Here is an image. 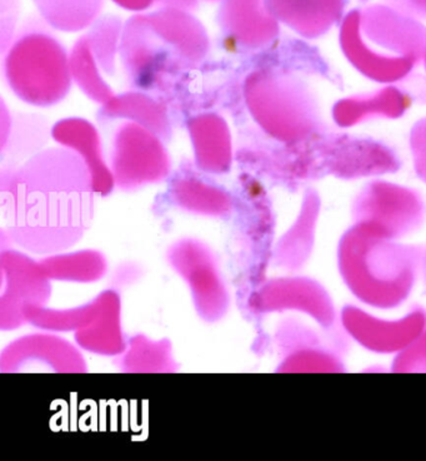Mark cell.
I'll return each instance as SVG.
<instances>
[{"instance_id":"8992f818","label":"cell","mask_w":426,"mask_h":461,"mask_svg":"<svg viewBox=\"0 0 426 461\" xmlns=\"http://www.w3.org/2000/svg\"><path fill=\"white\" fill-rule=\"evenodd\" d=\"M123 28L120 15H101L85 29L70 50L73 82L94 104H107L115 95L107 77H114L117 73Z\"/></svg>"},{"instance_id":"ac0fdd59","label":"cell","mask_w":426,"mask_h":461,"mask_svg":"<svg viewBox=\"0 0 426 461\" xmlns=\"http://www.w3.org/2000/svg\"><path fill=\"white\" fill-rule=\"evenodd\" d=\"M2 110H0V147L4 146L11 133L13 123V113L6 107L5 102L2 101Z\"/></svg>"},{"instance_id":"7a4b0ae2","label":"cell","mask_w":426,"mask_h":461,"mask_svg":"<svg viewBox=\"0 0 426 461\" xmlns=\"http://www.w3.org/2000/svg\"><path fill=\"white\" fill-rule=\"evenodd\" d=\"M209 53V34L193 12L159 6L137 13L124 23L120 57L133 89L171 91Z\"/></svg>"},{"instance_id":"3957f363","label":"cell","mask_w":426,"mask_h":461,"mask_svg":"<svg viewBox=\"0 0 426 461\" xmlns=\"http://www.w3.org/2000/svg\"><path fill=\"white\" fill-rule=\"evenodd\" d=\"M339 28L342 53L371 81L402 83L425 59V25L393 6H358L345 14Z\"/></svg>"},{"instance_id":"2e32d148","label":"cell","mask_w":426,"mask_h":461,"mask_svg":"<svg viewBox=\"0 0 426 461\" xmlns=\"http://www.w3.org/2000/svg\"><path fill=\"white\" fill-rule=\"evenodd\" d=\"M19 6L21 0H2V53L8 50L17 34Z\"/></svg>"},{"instance_id":"52a82bcc","label":"cell","mask_w":426,"mask_h":461,"mask_svg":"<svg viewBox=\"0 0 426 461\" xmlns=\"http://www.w3.org/2000/svg\"><path fill=\"white\" fill-rule=\"evenodd\" d=\"M165 143L148 128L120 122L109 140V162L121 187H139L164 178L172 166Z\"/></svg>"},{"instance_id":"ba28073f","label":"cell","mask_w":426,"mask_h":461,"mask_svg":"<svg viewBox=\"0 0 426 461\" xmlns=\"http://www.w3.org/2000/svg\"><path fill=\"white\" fill-rule=\"evenodd\" d=\"M220 37L230 47L261 52L280 38V23L265 0H222L216 14Z\"/></svg>"},{"instance_id":"9c48e42d","label":"cell","mask_w":426,"mask_h":461,"mask_svg":"<svg viewBox=\"0 0 426 461\" xmlns=\"http://www.w3.org/2000/svg\"><path fill=\"white\" fill-rule=\"evenodd\" d=\"M351 0H265L279 23L306 40H318L341 25Z\"/></svg>"},{"instance_id":"277c9868","label":"cell","mask_w":426,"mask_h":461,"mask_svg":"<svg viewBox=\"0 0 426 461\" xmlns=\"http://www.w3.org/2000/svg\"><path fill=\"white\" fill-rule=\"evenodd\" d=\"M265 58L245 76L242 95L253 120L265 136L297 144L324 133L319 102L310 86L285 63L280 38L262 50Z\"/></svg>"},{"instance_id":"44dd1931","label":"cell","mask_w":426,"mask_h":461,"mask_svg":"<svg viewBox=\"0 0 426 461\" xmlns=\"http://www.w3.org/2000/svg\"><path fill=\"white\" fill-rule=\"evenodd\" d=\"M402 12L426 21V0H403Z\"/></svg>"},{"instance_id":"7402d4cb","label":"cell","mask_w":426,"mask_h":461,"mask_svg":"<svg viewBox=\"0 0 426 461\" xmlns=\"http://www.w3.org/2000/svg\"><path fill=\"white\" fill-rule=\"evenodd\" d=\"M424 63H425V68H426V57H425V59H424Z\"/></svg>"},{"instance_id":"8fae6325","label":"cell","mask_w":426,"mask_h":461,"mask_svg":"<svg viewBox=\"0 0 426 461\" xmlns=\"http://www.w3.org/2000/svg\"><path fill=\"white\" fill-rule=\"evenodd\" d=\"M185 126L198 167L207 172H226L233 161V139L223 115L201 112L189 117Z\"/></svg>"},{"instance_id":"4fadbf2b","label":"cell","mask_w":426,"mask_h":461,"mask_svg":"<svg viewBox=\"0 0 426 461\" xmlns=\"http://www.w3.org/2000/svg\"><path fill=\"white\" fill-rule=\"evenodd\" d=\"M412 104L409 93L399 86H387L370 95L342 98L333 108V118L341 127H354L373 118H400Z\"/></svg>"},{"instance_id":"5b68a950","label":"cell","mask_w":426,"mask_h":461,"mask_svg":"<svg viewBox=\"0 0 426 461\" xmlns=\"http://www.w3.org/2000/svg\"><path fill=\"white\" fill-rule=\"evenodd\" d=\"M43 18L31 15L3 53L5 85L15 97L33 107L59 104L73 86L69 52Z\"/></svg>"},{"instance_id":"d6986e66","label":"cell","mask_w":426,"mask_h":461,"mask_svg":"<svg viewBox=\"0 0 426 461\" xmlns=\"http://www.w3.org/2000/svg\"><path fill=\"white\" fill-rule=\"evenodd\" d=\"M126 11L142 13L155 5V0H111Z\"/></svg>"},{"instance_id":"7c38bea8","label":"cell","mask_w":426,"mask_h":461,"mask_svg":"<svg viewBox=\"0 0 426 461\" xmlns=\"http://www.w3.org/2000/svg\"><path fill=\"white\" fill-rule=\"evenodd\" d=\"M97 118L102 123L133 122L158 134L164 142L172 140L173 122L168 107L139 89L115 95L107 104L101 105Z\"/></svg>"},{"instance_id":"6da1fadb","label":"cell","mask_w":426,"mask_h":461,"mask_svg":"<svg viewBox=\"0 0 426 461\" xmlns=\"http://www.w3.org/2000/svg\"><path fill=\"white\" fill-rule=\"evenodd\" d=\"M12 235L35 249L75 242L93 213V177L73 150L49 147L18 167L3 166Z\"/></svg>"},{"instance_id":"5bb4252c","label":"cell","mask_w":426,"mask_h":461,"mask_svg":"<svg viewBox=\"0 0 426 461\" xmlns=\"http://www.w3.org/2000/svg\"><path fill=\"white\" fill-rule=\"evenodd\" d=\"M53 127L44 115L15 112L8 140L2 146L3 166L18 167L22 163L47 149L53 137Z\"/></svg>"},{"instance_id":"9a60e30c","label":"cell","mask_w":426,"mask_h":461,"mask_svg":"<svg viewBox=\"0 0 426 461\" xmlns=\"http://www.w3.org/2000/svg\"><path fill=\"white\" fill-rule=\"evenodd\" d=\"M38 14L64 33L85 31L101 17L105 0H33Z\"/></svg>"},{"instance_id":"30bf717a","label":"cell","mask_w":426,"mask_h":461,"mask_svg":"<svg viewBox=\"0 0 426 461\" xmlns=\"http://www.w3.org/2000/svg\"><path fill=\"white\" fill-rule=\"evenodd\" d=\"M51 134V139L60 147L73 150L85 163L91 172L94 190H111L114 176L105 159L101 134L92 122L79 117L64 118L54 124Z\"/></svg>"},{"instance_id":"ffe728a7","label":"cell","mask_w":426,"mask_h":461,"mask_svg":"<svg viewBox=\"0 0 426 461\" xmlns=\"http://www.w3.org/2000/svg\"><path fill=\"white\" fill-rule=\"evenodd\" d=\"M210 0H155V5L173 6V8L184 9L188 12H195L200 8V3H208Z\"/></svg>"},{"instance_id":"e0dca14e","label":"cell","mask_w":426,"mask_h":461,"mask_svg":"<svg viewBox=\"0 0 426 461\" xmlns=\"http://www.w3.org/2000/svg\"><path fill=\"white\" fill-rule=\"evenodd\" d=\"M410 147L416 165L426 171V118H422L413 127L410 133Z\"/></svg>"}]
</instances>
